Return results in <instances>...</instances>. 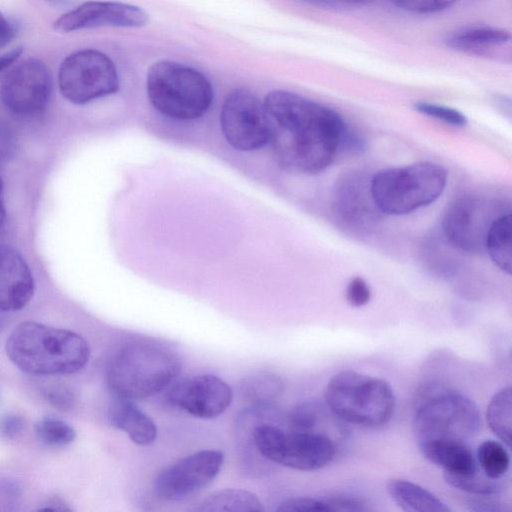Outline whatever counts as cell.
<instances>
[{
  "instance_id": "cell-8",
  "label": "cell",
  "mask_w": 512,
  "mask_h": 512,
  "mask_svg": "<svg viewBox=\"0 0 512 512\" xmlns=\"http://www.w3.org/2000/svg\"><path fill=\"white\" fill-rule=\"evenodd\" d=\"M251 439L262 457L299 471L321 469L337 452L334 440L323 432L285 431L265 422L252 429Z\"/></svg>"
},
{
  "instance_id": "cell-26",
  "label": "cell",
  "mask_w": 512,
  "mask_h": 512,
  "mask_svg": "<svg viewBox=\"0 0 512 512\" xmlns=\"http://www.w3.org/2000/svg\"><path fill=\"white\" fill-rule=\"evenodd\" d=\"M510 39L508 31L496 27H468L454 32L448 42L457 47L473 48L497 46Z\"/></svg>"
},
{
  "instance_id": "cell-33",
  "label": "cell",
  "mask_w": 512,
  "mask_h": 512,
  "mask_svg": "<svg viewBox=\"0 0 512 512\" xmlns=\"http://www.w3.org/2000/svg\"><path fill=\"white\" fill-rule=\"evenodd\" d=\"M345 298L352 307L365 306L371 299V289L362 277H353L347 284Z\"/></svg>"
},
{
  "instance_id": "cell-18",
  "label": "cell",
  "mask_w": 512,
  "mask_h": 512,
  "mask_svg": "<svg viewBox=\"0 0 512 512\" xmlns=\"http://www.w3.org/2000/svg\"><path fill=\"white\" fill-rule=\"evenodd\" d=\"M108 419L112 426L125 432L137 445H150L157 438L155 422L132 399L112 395Z\"/></svg>"
},
{
  "instance_id": "cell-23",
  "label": "cell",
  "mask_w": 512,
  "mask_h": 512,
  "mask_svg": "<svg viewBox=\"0 0 512 512\" xmlns=\"http://www.w3.org/2000/svg\"><path fill=\"white\" fill-rule=\"evenodd\" d=\"M265 509L256 494L242 489L216 491L195 508L200 512H263Z\"/></svg>"
},
{
  "instance_id": "cell-29",
  "label": "cell",
  "mask_w": 512,
  "mask_h": 512,
  "mask_svg": "<svg viewBox=\"0 0 512 512\" xmlns=\"http://www.w3.org/2000/svg\"><path fill=\"white\" fill-rule=\"evenodd\" d=\"M324 408L316 400H306L297 404L288 416L289 424L295 431H317Z\"/></svg>"
},
{
  "instance_id": "cell-41",
  "label": "cell",
  "mask_w": 512,
  "mask_h": 512,
  "mask_svg": "<svg viewBox=\"0 0 512 512\" xmlns=\"http://www.w3.org/2000/svg\"><path fill=\"white\" fill-rule=\"evenodd\" d=\"M15 35H0V48L6 46Z\"/></svg>"
},
{
  "instance_id": "cell-36",
  "label": "cell",
  "mask_w": 512,
  "mask_h": 512,
  "mask_svg": "<svg viewBox=\"0 0 512 512\" xmlns=\"http://www.w3.org/2000/svg\"><path fill=\"white\" fill-rule=\"evenodd\" d=\"M23 53V47L18 46L0 55V72L10 67Z\"/></svg>"
},
{
  "instance_id": "cell-22",
  "label": "cell",
  "mask_w": 512,
  "mask_h": 512,
  "mask_svg": "<svg viewBox=\"0 0 512 512\" xmlns=\"http://www.w3.org/2000/svg\"><path fill=\"white\" fill-rule=\"evenodd\" d=\"M512 218L507 212L499 216L489 228L485 251L494 264L510 275L512 270Z\"/></svg>"
},
{
  "instance_id": "cell-4",
  "label": "cell",
  "mask_w": 512,
  "mask_h": 512,
  "mask_svg": "<svg viewBox=\"0 0 512 512\" xmlns=\"http://www.w3.org/2000/svg\"><path fill=\"white\" fill-rule=\"evenodd\" d=\"M412 426L418 446L438 440L467 443L481 429V413L462 393L442 382L427 381L416 394Z\"/></svg>"
},
{
  "instance_id": "cell-20",
  "label": "cell",
  "mask_w": 512,
  "mask_h": 512,
  "mask_svg": "<svg viewBox=\"0 0 512 512\" xmlns=\"http://www.w3.org/2000/svg\"><path fill=\"white\" fill-rule=\"evenodd\" d=\"M386 490L392 501L407 512H450L441 499L426 488L405 479H390Z\"/></svg>"
},
{
  "instance_id": "cell-37",
  "label": "cell",
  "mask_w": 512,
  "mask_h": 512,
  "mask_svg": "<svg viewBox=\"0 0 512 512\" xmlns=\"http://www.w3.org/2000/svg\"><path fill=\"white\" fill-rule=\"evenodd\" d=\"M21 425H22V423L19 418L10 417V418H7L3 422L2 428H3V431L5 434L10 435V434H14L17 431H19L21 428Z\"/></svg>"
},
{
  "instance_id": "cell-34",
  "label": "cell",
  "mask_w": 512,
  "mask_h": 512,
  "mask_svg": "<svg viewBox=\"0 0 512 512\" xmlns=\"http://www.w3.org/2000/svg\"><path fill=\"white\" fill-rule=\"evenodd\" d=\"M330 511H367L369 508L359 499L347 495H334L322 498Z\"/></svg>"
},
{
  "instance_id": "cell-3",
  "label": "cell",
  "mask_w": 512,
  "mask_h": 512,
  "mask_svg": "<svg viewBox=\"0 0 512 512\" xmlns=\"http://www.w3.org/2000/svg\"><path fill=\"white\" fill-rule=\"evenodd\" d=\"M181 360L171 348L149 340L123 344L106 369L113 396L132 400L150 397L171 385L181 372Z\"/></svg>"
},
{
  "instance_id": "cell-13",
  "label": "cell",
  "mask_w": 512,
  "mask_h": 512,
  "mask_svg": "<svg viewBox=\"0 0 512 512\" xmlns=\"http://www.w3.org/2000/svg\"><path fill=\"white\" fill-rule=\"evenodd\" d=\"M52 93V78L46 64L27 59L12 67L0 84V101L10 112L25 117L42 113Z\"/></svg>"
},
{
  "instance_id": "cell-14",
  "label": "cell",
  "mask_w": 512,
  "mask_h": 512,
  "mask_svg": "<svg viewBox=\"0 0 512 512\" xmlns=\"http://www.w3.org/2000/svg\"><path fill=\"white\" fill-rule=\"evenodd\" d=\"M331 208L342 228L360 235L372 233L384 215L373 198L371 177L360 171L346 173L338 179Z\"/></svg>"
},
{
  "instance_id": "cell-27",
  "label": "cell",
  "mask_w": 512,
  "mask_h": 512,
  "mask_svg": "<svg viewBox=\"0 0 512 512\" xmlns=\"http://www.w3.org/2000/svg\"><path fill=\"white\" fill-rule=\"evenodd\" d=\"M444 478L452 487L479 497L497 495L505 488L503 479L489 478L479 468L464 475L444 474Z\"/></svg>"
},
{
  "instance_id": "cell-5",
  "label": "cell",
  "mask_w": 512,
  "mask_h": 512,
  "mask_svg": "<svg viewBox=\"0 0 512 512\" xmlns=\"http://www.w3.org/2000/svg\"><path fill=\"white\" fill-rule=\"evenodd\" d=\"M146 92L156 111L177 121L203 117L214 99L213 86L203 73L171 60H160L150 66Z\"/></svg>"
},
{
  "instance_id": "cell-19",
  "label": "cell",
  "mask_w": 512,
  "mask_h": 512,
  "mask_svg": "<svg viewBox=\"0 0 512 512\" xmlns=\"http://www.w3.org/2000/svg\"><path fill=\"white\" fill-rule=\"evenodd\" d=\"M422 455L447 475H464L478 469L476 457L466 442L431 441L418 446Z\"/></svg>"
},
{
  "instance_id": "cell-17",
  "label": "cell",
  "mask_w": 512,
  "mask_h": 512,
  "mask_svg": "<svg viewBox=\"0 0 512 512\" xmlns=\"http://www.w3.org/2000/svg\"><path fill=\"white\" fill-rule=\"evenodd\" d=\"M34 291V277L26 260L14 248L0 245V311L22 310Z\"/></svg>"
},
{
  "instance_id": "cell-6",
  "label": "cell",
  "mask_w": 512,
  "mask_h": 512,
  "mask_svg": "<svg viewBox=\"0 0 512 512\" xmlns=\"http://www.w3.org/2000/svg\"><path fill=\"white\" fill-rule=\"evenodd\" d=\"M324 401L334 417L366 428L388 423L396 406L387 381L354 370L340 371L328 381Z\"/></svg>"
},
{
  "instance_id": "cell-28",
  "label": "cell",
  "mask_w": 512,
  "mask_h": 512,
  "mask_svg": "<svg viewBox=\"0 0 512 512\" xmlns=\"http://www.w3.org/2000/svg\"><path fill=\"white\" fill-rule=\"evenodd\" d=\"M35 434L41 443L52 447L68 445L76 437L70 424L52 416H45L36 423Z\"/></svg>"
},
{
  "instance_id": "cell-21",
  "label": "cell",
  "mask_w": 512,
  "mask_h": 512,
  "mask_svg": "<svg viewBox=\"0 0 512 512\" xmlns=\"http://www.w3.org/2000/svg\"><path fill=\"white\" fill-rule=\"evenodd\" d=\"M284 391V382L271 372L246 376L238 384V394L251 407H273Z\"/></svg>"
},
{
  "instance_id": "cell-16",
  "label": "cell",
  "mask_w": 512,
  "mask_h": 512,
  "mask_svg": "<svg viewBox=\"0 0 512 512\" xmlns=\"http://www.w3.org/2000/svg\"><path fill=\"white\" fill-rule=\"evenodd\" d=\"M148 14L138 6L116 1H88L62 14L53 23L55 30L73 32L98 27L139 28Z\"/></svg>"
},
{
  "instance_id": "cell-11",
  "label": "cell",
  "mask_w": 512,
  "mask_h": 512,
  "mask_svg": "<svg viewBox=\"0 0 512 512\" xmlns=\"http://www.w3.org/2000/svg\"><path fill=\"white\" fill-rule=\"evenodd\" d=\"M222 135L233 149L256 151L268 144V122L263 101L245 88L230 91L221 106Z\"/></svg>"
},
{
  "instance_id": "cell-12",
  "label": "cell",
  "mask_w": 512,
  "mask_h": 512,
  "mask_svg": "<svg viewBox=\"0 0 512 512\" xmlns=\"http://www.w3.org/2000/svg\"><path fill=\"white\" fill-rule=\"evenodd\" d=\"M223 452L205 449L187 455L164 467L153 482L158 497L179 501L209 486L218 476L224 463Z\"/></svg>"
},
{
  "instance_id": "cell-10",
  "label": "cell",
  "mask_w": 512,
  "mask_h": 512,
  "mask_svg": "<svg viewBox=\"0 0 512 512\" xmlns=\"http://www.w3.org/2000/svg\"><path fill=\"white\" fill-rule=\"evenodd\" d=\"M504 202L478 194H464L449 202L442 218V232L456 250L467 254L485 251L492 223L505 212Z\"/></svg>"
},
{
  "instance_id": "cell-42",
  "label": "cell",
  "mask_w": 512,
  "mask_h": 512,
  "mask_svg": "<svg viewBox=\"0 0 512 512\" xmlns=\"http://www.w3.org/2000/svg\"><path fill=\"white\" fill-rule=\"evenodd\" d=\"M342 1H346V2H349V3H364V2H367L369 0H342Z\"/></svg>"
},
{
  "instance_id": "cell-30",
  "label": "cell",
  "mask_w": 512,
  "mask_h": 512,
  "mask_svg": "<svg viewBox=\"0 0 512 512\" xmlns=\"http://www.w3.org/2000/svg\"><path fill=\"white\" fill-rule=\"evenodd\" d=\"M414 109L421 114L427 115L452 126L463 127L467 124L466 116L460 111L451 107L419 101L414 103Z\"/></svg>"
},
{
  "instance_id": "cell-25",
  "label": "cell",
  "mask_w": 512,
  "mask_h": 512,
  "mask_svg": "<svg viewBox=\"0 0 512 512\" xmlns=\"http://www.w3.org/2000/svg\"><path fill=\"white\" fill-rule=\"evenodd\" d=\"M507 447L496 440H485L477 448L476 462L480 471L492 479H503L510 466Z\"/></svg>"
},
{
  "instance_id": "cell-1",
  "label": "cell",
  "mask_w": 512,
  "mask_h": 512,
  "mask_svg": "<svg viewBox=\"0 0 512 512\" xmlns=\"http://www.w3.org/2000/svg\"><path fill=\"white\" fill-rule=\"evenodd\" d=\"M268 144L284 170L313 175L343 153H361L362 135L335 110L286 90L270 91L263 100Z\"/></svg>"
},
{
  "instance_id": "cell-24",
  "label": "cell",
  "mask_w": 512,
  "mask_h": 512,
  "mask_svg": "<svg viewBox=\"0 0 512 512\" xmlns=\"http://www.w3.org/2000/svg\"><path fill=\"white\" fill-rule=\"evenodd\" d=\"M485 416L490 430L507 448H510L512 441V391L510 386L503 387L492 396Z\"/></svg>"
},
{
  "instance_id": "cell-38",
  "label": "cell",
  "mask_w": 512,
  "mask_h": 512,
  "mask_svg": "<svg viewBox=\"0 0 512 512\" xmlns=\"http://www.w3.org/2000/svg\"><path fill=\"white\" fill-rule=\"evenodd\" d=\"M45 506L42 508H39V510L44 511H70V508L66 506V504L60 500L59 498H53L48 500L45 504Z\"/></svg>"
},
{
  "instance_id": "cell-40",
  "label": "cell",
  "mask_w": 512,
  "mask_h": 512,
  "mask_svg": "<svg viewBox=\"0 0 512 512\" xmlns=\"http://www.w3.org/2000/svg\"><path fill=\"white\" fill-rule=\"evenodd\" d=\"M6 216V209L3 197V182L0 176V227L3 225Z\"/></svg>"
},
{
  "instance_id": "cell-31",
  "label": "cell",
  "mask_w": 512,
  "mask_h": 512,
  "mask_svg": "<svg viewBox=\"0 0 512 512\" xmlns=\"http://www.w3.org/2000/svg\"><path fill=\"white\" fill-rule=\"evenodd\" d=\"M458 0H391L402 10L415 14H431L445 10Z\"/></svg>"
},
{
  "instance_id": "cell-35",
  "label": "cell",
  "mask_w": 512,
  "mask_h": 512,
  "mask_svg": "<svg viewBox=\"0 0 512 512\" xmlns=\"http://www.w3.org/2000/svg\"><path fill=\"white\" fill-rule=\"evenodd\" d=\"M468 502V509L475 512H504L510 510L505 503L490 498L491 496H480Z\"/></svg>"
},
{
  "instance_id": "cell-32",
  "label": "cell",
  "mask_w": 512,
  "mask_h": 512,
  "mask_svg": "<svg viewBox=\"0 0 512 512\" xmlns=\"http://www.w3.org/2000/svg\"><path fill=\"white\" fill-rule=\"evenodd\" d=\"M277 511L293 512H328L330 511L326 502L322 498H313L308 496L291 497L283 500L276 509Z\"/></svg>"
},
{
  "instance_id": "cell-2",
  "label": "cell",
  "mask_w": 512,
  "mask_h": 512,
  "mask_svg": "<svg viewBox=\"0 0 512 512\" xmlns=\"http://www.w3.org/2000/svg\"><path fill=\"white\" fill-rule=\"evenodd\" d=\"M5 350L20 370L38 376L76 373L90 358L89 344L81 335L34 321L19 323Z\"/></svg>"
},
{
  "instance_id": "cell-9",
  "label": "cell",
  "mask_w": 512,
  "mask_h": 512,
  "mask_svg": "<svg viewBox=\"0 0 512 512\" xmlns=\"http://www.w3.org/2000/svg\"><path fill=\"white\" fill-rule=\"evenodd\" d=\"M62 96L76 105L112 95L120 88L117 68L105 53L82 49L68 55L58 71Z\"/></svg>"
},
{
  "instance_id": "cell-39",
  "label": "cell",
  "mask_w": 512,
  "mask_h": 512,
  "mask_svg": "<svg viewBox=\"0 0 512 512\" xmlns=\"http://www.w3.org/2000/svg\"><path fill=\"white\" fill-rule=\"evenodd\" d=\"M15 33L14 25L0 12V35H15Z\"/></svg>"
},
{
  "instance_id": "cell-7",
  "label": "cell",
  "mask_w": 512,
  "mask_h": 512,
  "mask_svg": "<svg viewBox=\"0 0 512 512\" xmlns=\"http://www.w3.org/2000/svg\"><path fill=\"white\" fill-rule=\"evenodd\" d=\"M446 183L444 167L422 161L379 171L371 177V191L384 215L399 216L435 202Z\"/></svg>"
},
{
  "instance_id": "cell-15",
  "label": "cell",
  "mask_w": 512,
  "mask_h": 512,
  "mask_svg": "<svg viewBox=\"0 0 512 512\" xmlns=\"http://www.w3.org/2000/svg\"><path fill=\"white\" fill-rule=\"evenodd\" d=\"M173 384L167 394L168 402L197 418L218 417L233 399L231 387L213 374H200Z\"/></svg>"
}]
</instances>
